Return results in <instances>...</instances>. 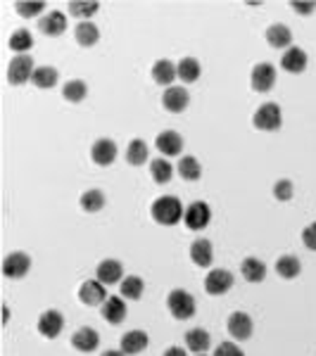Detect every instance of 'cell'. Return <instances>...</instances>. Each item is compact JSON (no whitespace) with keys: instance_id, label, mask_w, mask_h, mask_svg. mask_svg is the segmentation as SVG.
<instances>
[{"instance_id":"cell-1","label":"cell","mask_w":316,"mask_h":356,"mask_svg":"<svg viewBox=\"0 0 316 356\" xmlns=\"http://www.w3.org/2000/svg\"><path fill=\"white\" fill-rule=\"evenodd\" d=\"M152 219L157 221L159 226H174L179 224L183 219V214H186V209H183L181 199L174 197V195H162V197H157L152 202Z\"/></svg>"},{"instance_id":"cell-2","label":"cell","mask_w":316,"mask_h":356,"mask_svg":"<svg viewBox=\"0 0 316 356\" xmlns=\"http://www.w3.org/2000/svg\"><path fill=\"white\" fill-rule=\"evenodd\" d=\"M166 307H169L171 316L179 321H186V319H193L198 311V304H195V297L186 290H171L169 297H166Z\"/></svg>"},{"instance_id":"cell-3","label":"cell","mask_w":316,"mask_h":356,"mask_svg":"<svg viewBox=\"0 0 316 356\" xmlns=\"http://www.w3.org/2000/svg\"><path fill=\"white\" fill-rule=\"evenodd\" d=\"M252 124H254V129H259V131H279L283 124L281 107L276 103L259 105V109L252 116Z\"/></svg>"},{"instance_id":"cell-4","label":"cell","mask_w":316,"mask_h":356,"mask_svg":"<svg viewBox=\"0 0 316 356\" xmlns=\"http://www.w3.org/2000/svg\"><path fill=\"white\" fill-rule=\"evenodd\" d=\"M33 71H36V66H33L31 55H15L8 66V81L12 86H24L33 79Z\"/></svg>"},{"instance_id":"cell-5","label":"cell","mask_w":316,"mask_h":356,"mask_svg":"<svg viewBox=\"0 0 316 356\" xmlns=\"http://www.w3.org/2000/svg\"><path fill=\"white\" fill-rule=\"evenodd\" d=\"M183 221H186L188 231H204V228L209 226V221H212V209H209V204H204L198 199V202H193L186 207Z\"/></svg>"},{"instance_id":"cell-6","label":"cell","mask_w":316,"mask_h":356,"mask_svg":"<svg viewBox=\"0 0 316 356\" xmlns=\"http://www.w3.org/2000/svg\"><path fill=\"white\" fill-rule=\"evenodd\" d=\"M249 83L257 93H266L276 86V66L269 62L254 64L252 74H249Z\"/></svg>"},{"instance_id":"cell-7","label":"cell","mask_w":316,"mask_h":356,"mask_svg":"<svg viewBox=\"0 0 316 356\" xmlns=\"http://www.w3.org/2000/svg\"><path fill=\"white\" fill-rule=\"evenodd\" d=\"M31 269V257L24 252H12L8 254L3 261V274L8 278H12V281H19V278H24L29 274Z\"/></svg>"},{"instance_id":"cell-8","label":"cell","mask_w":316,"mask_h":356,"mask_svg":"<svg viewBox=\"0 0 316 356\" xmlns=\"http://www.w3.org/2000/svg\"><path fill=\"white\" fill-rule=\"evenodd\" d=\"M226 326H229L231 337H236V340H249L252 337L254 323H252V316L245 314V311H233Z\"/></svg>"},{"instance_id":"cell-9","label":"cell","mask_w":316,"mask_h":356,"mask_svg":"<svg viewBox=\"0 0 316 356\" xmlns=\"http://www.w3.org/2000/svg\"><path fill=\"white\" fill-rule=\"evenodd\" d=\"M62 328H64V319L58 309L43 311L41 319H38V332H41L43 337H48V340L58 337L60 332H62Z\"/></svg>"},{"instance_id":"cell-10","label":"cell","mask_w":316,"mask_h":356,"mask_svg":"<svg viewBox=\"0 0 316 356\" xmlns=\"http://www.w3.org/2000/svg\"><path fill=\"white\" fill-rule=\"evenodd\" d=\"M79 299L86 304V307H103L109 297H107V290H105V285L100 281H86L79 290Z\"/></svg>"},{"instance_id":"cell-11","label":"cell","mask_w":316,"mask_h":356,"mask_svg":"<svg viewBox=\"0 0 316 356\" xmlns=\"http://www.w3.org/2000/svg\"><path fill=\"white\" fill-rule=\"evenodd\" d=\"M233 287V274L226 269H214L204 278V290L209 294H226Z\"/></svg>"},{"instance_id":"cell-12","label":"cell","mask_w":316,"mask_h":356,"mask_svg":"<svg viewBox=\"0 0 316 356\" xmlns=\"http://www.w3.org/2000/svg\"><path fill=\"white\" fill-rule=\"evenodd\" d=\"M188 103H191V96H188V91H186V88H181V86L166 88L164 96H162L164 109H166V112H171V114L183 112V109L188 107Z\"/></svg>"},{"instance_id":"cell-13","label":"cell","mask_w":316,"mask_h":356,"mask_svg":"<svg viewBox=\"0 0 316 356\" xmlns=\"http://www.w3.org/2000/svg\"><path fill=\"white\" fill-rule=\"evenodd\" d=\"M91 159L98 166H109L116 159V143L109 138H100L91 148Z\"/></svg>"},{"instance_id":"cell-14","label":"cell","mask_w":316,"mask_h":356,"mask_svg":"<svg viewBox=\"0 0 316 356\" xmlns=\"http://www.w3.org/2000/svg\"><path fill=\"white\" fill-rule=\"evenodd\" d=\"M96 276L103 285H114V283L124 281V266H121V261H116V259H105V261H100Z\"/></svg>"},{"instance_id":"cell-15","label":"cell","mask_w":316,"mask_h":356,"mask_svg":"<svg viewBox=\"0 0 316 356\" xmlns=\"http://www.w3.org/2000/svg\"><path fill=\"white\" fill-rule=\"evenodd\" d=\"M155 148H157L159 152L164 154V157H176V154H181V150H183L181 133H176V131H162L157 136V141H155Z\"/></svg>"},{"instance_id":"cell-16","label":"cell","mask_w":316,"mask_h":356,"mask_svg":"<svg viewBox=\"0 0 316 356\" xmlns=\"http://www.w3.org/2000/svg\"><path fill=\"white\" fill-rule=\"evenodd\" d=\"M307 62H309L307 53H304L302 48H297V46L288 48L286 53H283V57H281V66L286 71H290V74H299V71H304V69H307Z\"/></svg>"},{"instance_id":"cell-17","label":"cell","mask_w":316,"mask_h":356,"mask_svg":"<svg viewBox=\"0 0 316 356\" xmlns=\"http://www.w3.org/2000/svg\"><path fill=\"white\" fill-rule=\"evenodd\" d=\"M148 342H150V337L146 330H129L124 337H121V352L126 356H136V354L146 352Z\"/></svg>"},{"instance_id":"cell-18","label":"cell","mask_w":316,"mask_h":356,"mask_svg":"<svg viewBox=\"0 0 316 356\" xmlns=\"http://www.w3.org/2000/svg\"><path fill=\"white\" fill-rule=\"evenodd\" d=\"M38 29L46 33V36H60V33L67 31V15L60 12V10L43 15L41 21H38Z\"/></svg>"},{"instance_id":"cell-19","label":"cell","mask_w":316,"mask_h":356,"mask_svg":"<svg viewBox=\"0 0 316 356\" xmlns=\"http://www.w3.org/2000/svg\"><path fill=\"white\" fill-rule=\"evenodd\" d=\"M71 344H74V349H79V352H96L98 344H100V335L98 330H93V328H79V330L74 332V337H71Z\"/></svg>"},{"instance_id":"cell-20","label":"cell","mask_w":316,"mask_h":356,"mask_svg":"<svg viewBox=\"0 0 316 356\" xmlns=\"http://www.w3.org/2000/svg\"><path fill=\"white\" fill-rule=\"evenodd\" d=\"M266 41H269L271 48L288 50L292 48V33L286 24H271L269 29H266Z\"/></svg>"},{"instance_id":"cell-21","label":"cell","mask_w":316,"mask_h":356,"mask_svg":"<svg viewBox=\"0 0 316 356\" xmlns=\"http://www.w3.org/2000/svg\"><path fill=\"white\" fill-rule=\"evenodd\" d=\"M103 319L112 326H119L124 323L126 319V302L119 297H109L107 302L103 304Z\"/></svg>"},{"instance_id":"cell-22","label":"cell","mask_w":316,"mask_h":356,"mask_svg":"<svg viewBox=\"0 0 316 356\" xmlns=\"http://www.w3.org/2000/svg\"><path fill=\"white\" fill-rule=\"evenodd\" d=\"M191 259L195 261L198 266H202V269H207L209 264L214 261V247L209 240H204V238H200L191 244Z\"/></svg>"},{"instance_id":"cell-23","label":"cell","mask_w":316,"mask_h":356,"mask_svg":"<svg viewBox=\"0 0 316 356\" xmlns=\"http://www.w3.org/2000/svg\"><path fill=\"white\" fill-rule=\"evenodd\" d=\"M176 76H179V71H176V64L171 62V60H157V62L152 64V79L157 81L159 86L171 88Z\"/></svg>"},{"instance_id":"cell-24","label":"cell","mask_w":316,"mask_h":356,"mask_svg":"<svg viewBox=\"0 0 316 356\" xmlns=\"http://www.w3.org/2000/svg\"><path fill=\"white\" fill-rule=\"evenodd\" d=\"M276 274L286 281H292L302 274V261H299L295 254H283V257L276 261Z\"/></svg>"},{"instance_id":"cell-25","label":"cell","mask_w":316,"mask_h":356,"mask_svg":"<svg viewBox=\"0 0 316 356\" xmlns=\"http://www.w3.org/2000/svg\"><path fill=\"white\" fill-rule=\"evenodd\" d=\"M150 157V148L148 143L143 141V138H133V141L129 143V148H126V162H129L131 166H141L146 164Z\"/></svg>"},{"instance_id":"cell-26","label":"cell","mask_w":316,"mask_h":356,"mask_svg":"<svg viewBox=\"0 0 316 356\" xmlns=\"http://www.w3.org/2000/svg\"><path fill=\"white\" fill-rule=\"evenodd\" d=\"M74 38H76V43H79V46L91 48L100 41V29L93 24V21H81V24H76Z\"/></svg>"},{"instance_id":"cell-27","label":"cell","mask_w":316,"mask_h":356,"mask_svg":"<svg viewBox=\"0 0 316 356\" xmlns=\"http://www.w3.org/2000/svg\"><path fill=\"white\" fill-rule=\"evenodd\" d=\"M209 340H212V337H209V332L204 330V328H191V330L186 332V347L195 354L207 352Z\"/></svg>"},{"instance_id":"cell-28","label":"cell","mask_w":316,"mask_h":356,"mask_svg":"<svg viewBox=\"0 0 316 356\" xmlns=\"http://www.w3.org/2000/svg\"><path fill=\"white\" fill-rule=\"evenodd\" d=\"M119 290H121V297L124 299H141L143 292H146V283H143L141 276H126L124 281L119 283Z\"/></svg>"},{"instance_id":"cell-29","label":"cell","mask_w":316,"mask_h":356,"mask_svg":"<svg viewBox=\"0 0 316 356\" xmlns=\"http://www.w3.org/2000/svg\"><path fill=\"white\" fill-rule=\"evenodd\" d=\"M58 79H60V71L55 69V66H36L31 83L36 88H43V91H48V88L58 86Z\"/></svg>"},{"instance_id":"cell-30","label":"cell","mask_w":316,"mask_h":356,"mask_svg":"<svg viewBox=\"0 0 316 356\" xmlns=\"http://www.w3.org/2000/svg\"><path fill=\"white\" fill-rule=\"evenodd\" d=\"M176 71H179V79L183 83H195L200 79V71H202V66L195 57H183L179 64H176Z\"/></svg>"},{"instance_id":"cell-31","label":"cell","mask_w":316,"mask_h":356,"mask_svg":"<svg viewBox=\"0 0 316 356\" xmlns=\"http://www.w3.org/2000/svg\"><path fill=\"white\" fill-rule=\"evenodd\" d=\"M240 271H243V276H245V281H249V283H262L266 278V266L257 257H247L243 261Z\"/></svg>"},{"instance_id":"cell-32","label":"cell","mask_w":316,"mask_h":356,"mask_svg":"<svg viewBox=\"0 0 316 356\" xmlns=\"http://www.w3.org/2000/svg\"><path fill=\"white\" fill-rule=\"evenodd\" d=\"M176 171H179V176L183 181H198L200 176H202V166L195 157H191V154H186V157H181L179 166H176Z\"/></svg>"},{"instance_id":"cell-33","label":"cell","mask_w":316,"mask_h":356,"mask_svg":"<svg viewBox=\"0 0 316 356\" xmlns=\"http://www.w3.org/2000/svg\"><path fill=\"white\" fill-rule=\"evenodd\" d=\"M62 96H64V100H69V103H83L86 96H88L86 81H81V79L67 81L64 86H62Z\"/></svg>"},{"instance_id":"cell-34","label":"cell","mask_w":316,"mask_h":356,"mask_svg":"<svg viewBox=\"0 0 316 356\" xmlns=\"http://www.w3.org/2000/svg\"><path fill=\"white\" fill-rule=\"evenodd\" d=\"M10 50H15L17 55H26V50L33 48V36L26 29H17L12 31V36H10Z\"/></svg>"},{"instance_id":"cell-35","label":"cell","mask_w":316,"mask_h":356,"mask_svg":"<svg viewBox=\"0 0 316 356\" xmlns=\"http://www.w3.org/2000/svg\"><path fill=\"white\" fill-rule=\"evenodd\" d=\"M81 209L83 211H88V214H96V211H100L105 207V193L103 190H96V188H93V190H86L81 195Z\"/></svg>"},{"instance_id":"cell-36","label":"cell","mask_w":316,"mask_h":356,"mask_svg":"<svg viewBox=\"0 0 316 356\" xmlns=\"http://www.w3.org/2000/svg\"><path fill=\"white\" fill-rule=\"evenodd\" d=\"M100 10V3L96 0H71L69 12L74 17H83V21H91V17Z\"/></svg>"},{"instance_id":"cell-37","label":"cell","mask_w":316,"mask_h":356,"mask_svg":"<svg viewBox=\"0 0 316 356\" xmlns=\"http://www.w3.org/2000/svg\"><path fill=\"white\" fill-rule=\"evenodd\" d=\"M150 174H152L157 183H169L171 176H174V166H171V162H166V159H152Z\"/></svg>"},{"instance_id":"cell-38","label":"cell","mask_w":316,"mask_h":356,"mask_svg":"<svg viewBox=\"0 0 316 356\" xmlns=\"http://www.w3.org/2000/svg\"><path fill=\"white\" fill-rule=\"evenodd\" d=\"M15 8L21 17H36L46 10V3H43V0H19Z\"/></svg>"},{"instance_id":"cell-39","label":"cell","mask_w":316,"mask_h":356,"mask_svg":"<svg viewBox=\"0 0 316 356\" xmlns=\"http://www.w3.org/2000/svg\"><path fill=\"white\" fill-rule=\"evenodd\" d=\"M292 183L288 181V178H281V181H276L274 186V197L279 199V202H288V199H292Z\"/></svg>"},{"instance_id":"cell-40","label":"cell","mask_w":316,"mask_h":356,"mask_svg":"<svg viewBox=\"0 0 316 356\" xmlns=\"http://www.w3.org/2000/svg\"><path fill=\"white\" fill-rule=\"evenodd\" d=\"M214 356H245V352H243L236 342H221L219 347L214 349Z\"/></svg>"},{"instance_id":"cell-41","label":"cell","mask_w":316,"mask_h":356,"mask_svg":"<svg viewBox=\"0 0 316 356\" xmlns=\"http://www.w3.org/2000/svg\"><path fill=\"white\" fill-rule=\"evenodd\" d=\"M302 240H304V247L316 252V224H309L307 228L302 231Z\"/></svg>"},{"instance_id":"cell-42","label":"cell","mask_w":316,"mask_h":356,"mask_svg":"<svg viewBox=\"0 0 316 356\" xmlns=\"http://www.w3.org/2000/svg\"><path fill=\"white\" fill-rule=\"evenodd\" d=\"M292 10H297L299 15H312L316 10V3L314 0H307V3H299V0H295V3H292Z\"/></svg>"},{"instance_id":"cell-43","label":"cell","mask_w":316,"mask_h":356,"mask_svg":"<svg viewBox=\"0 0 316 356\" xmlns=\"http://www.w3.org/2000/svg\"><path fill=\"white\" fill-rule=\"evenodd\" d=\"M164 356H186V349H183V347H169L164 352Z\"/></svg>"},{"instance_id":"cell-44","label":"cell","mask_w":316,"mask_h":356,"mask_svg":"<svg viewBox=\"0 0 316 356\" xmlns=\"http://www.w3.org/2000/svg\"><path fill=\"white\" fill-rule=\"evenodd\" d=\"M3 316H5L3 323L8 326V323H10V307H8V304H5V307H3Z\"/></svg>"},{"instance_id":"cell-45","label":"cell","mask_w":316,"mask_h":356,"mask_svg":"<svg viewBox=\"0 0 316 356\" xmlns=\"http://www.w3.org/2000/svg\"><path fill=\"white\" fill-rule=\"evenodd\" d=\"M103 356H126V354L121 352V349H119V352H114V349H107V352H103Z\"/></svg>"}]
</instances>
